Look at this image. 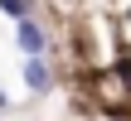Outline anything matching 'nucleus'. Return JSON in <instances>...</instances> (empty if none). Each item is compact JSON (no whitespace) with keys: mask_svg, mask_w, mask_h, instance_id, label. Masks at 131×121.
Masks as SVG:
<instances>
[{"mask_svg":"<svg viewBox=\"0 0 131 121\" xmlns=\"http://www.w3.org/2000/svg\"><path fill=\"white\" fill-rule=\"evenodd\" d=\"M15 44H19V53L24 58H44L49 53V29L29 15V19H15Z\"/></svg>","mask_w":131,"mask_h":121,"instance_id":"nucleus-1","label":"nucleus"},{"mask_svg":"<svg viewBox=\"0 0 131 121\" xmlns=\"http://www.w3.org/2000/svg\"><path fill=\"white\" fill-rule=\"evenodd\" d=\"M24 87L29 92H53V68H49V58H24Z\"/></svg>","mask_w":131,"mask_h":121,"instance_id":"nucleus-2","label":"nucleus"},{"mask_svg":"<svg viewBox=\"0 0 131 121\" xmlns=\"http://www.w3.org/2000/svg\"><path fill=\"white\" fill-rule=\"evenodd\" d=\"M0 10H5L10 19H29V15H34V0H0Z\"/></svg>","mask_w":131,"mask_h":121,"instance_id":"nucleus-3","label":"nucleus"},{"mask_svg":"<svg viewBox=\"0 0 131 121\" xmlns=\"http://www.w3.org/2000/svg\"><path fill=\"white\" fill-rule=\"evenodd\" d=\"M10 107H15V102H10V92H5V87H0V116H5V112H10Z\"/></svg>","mask_w":131,"mask_h":121,"instance_id":"nucleus-4","label":"nucleus"}]
</instances>
